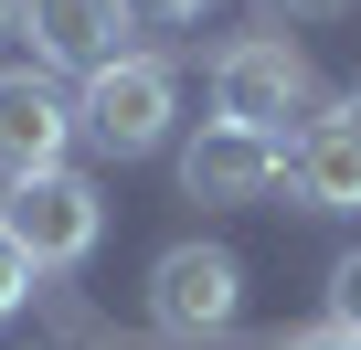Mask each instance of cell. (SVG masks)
<instances>
[{"mask_svg": "<svg viewBox=\"0 0 361 350\" xmlns=\"http://www.w3.org/2000/svg\"><path fill=\"white\" fill-rule=\"evenodd\" d=\"M308 106H319V75H308V54H298L287 32H245V43L213 54V117H224V127L298 138Z\"/></svg>", "mask_w": 361, "mask_h": 350, "instance_id": "1", "label": "cell"}, {"mask_svg": "<svg viewBox=\"0 0 361 350\" xmlns=\"http://www.w3.org/2000/svg\"><path fill=\"white\" fill-rule=\"evenodd\" d=\"M0 234H11L32 255V276H75L106 234V202L85 170H43V181H11V202H0Z\"/></svg>", "mask_w": 361, "mask_h": 350, "instance_id": "2", "label": "cell"}, {"mask_svg": "<svg viewBox=\"0 0 361 350\" xmlns=\"http://www.w3.org/2000/svg\"><path fill=\"white\" fill-rule=\"evenodd\" d=\"M170 106H180L170 64H159V54H117V64H96V75H85L75 127H85L106 159H149V149L170 138Z\"/></svg>", "mask_w": 361, "mask_h": 350, "instance_id": "3", "label": "cell"}, {"mask_svg": "<svg viewBox=\"0 0 361 350\" xmlns=\"http://www.w3.org/2000/svg\"><path fill=\"white\" fill-rule=\"evenodd\" d=\"M245 318V265L224 244H170L149 265V329L159 339H224Z\"/></svg>", "mask_w": 361, "mask_h": 350, "instance_id": "4", "label": "cell"}, {"mask_svg": "<svg viewBox=\"0 0 361 350\" xmlns=\"http://www.w3.org/2000/svg\"><path fill=\"white\" fill-rule=\"evenodd\" d=\"M85 127H75V96L54 85V75H0V181H43V170H64V149H75Z\"/></svg>", "mask_w": 361, "mask_h": 350, "instance_id": "5", "label": "cell"}, {"mask_svg": "<svg viewBox=\"0 0 361 350\" xmlns=\"http://www.w3.org/2000/svg\"><path fill=\"white\" fill-rule=\"evenodd\" d=\"M287 181V138H255V127H202L192 149H180V192L192 202H266Z\"/></svg>", "mask_w": 361, "mask_h": 350, "instance_id": "6", "label": "cell"}, {"mask_svg": "<svg viewBox=\"0 0 361 350\" xmlns=\"http://www.w3.org/2000/svg\"><path fill=\"white\" fill-rule=\"evenodd\" d=\"M22 32L54 75H96V64H117L128 0H22Z\"/></svg>", "mask_w": 361, "mask_h": 350, "instance_id": "7", "label": "cell"}, {"mask_svg": "<svg viewBox=\"0 0 361 350\" xmlns=\"http://www.w3.org/2000/svg\"><path fill=\"white\" fill-rule=\"evenodd\" d=\"M287 181H298L308 213H361V138H350L340 117H308V127L287 138Z\"/></svg>", "mask_w": 361, "mask_h": 350, "instance_id": "8", "label": "cell"}, {"mask_svg": "<svg viewBox=\"0 0 361 350\" xmlns=\"http://www.w3.org/2000/svg\"><path fill=\"white\" fill-rule=\"evenodd\" d=\"M180 350H361V339L319 318V329H287V339H234V329H224V339H180Z\"/></svg>", "mask_w": 361, "mask_h": 350, "instance_id": "9", "label": "cell"}, {"mask_svg": "<svg viewBox=\"0 0 361 350\" xmlns=\"http://www.w3.org/2000/svg\"><path fill=\"white\" fill-rule=\"evenodd\" d=\"M329 329H350V339H361V244L329 265Z\"/></svg>", "mask_w": 361, "mask_h": 350, "instance_id": "10", "label": "cell"}, {"mask_svg": "<svg viewBox=\"0 0 361 350\" xmlns=\"http://www.w3.org/2000/svg\"><path fill=\"white\" fill-rule=\"evenodd\" d=\"M32 297H43V287H32V255H22L11 234H0V318H22Z\"/></svg>", "mask_w": 361, "mask_h": 350, "instance_id": "11", "label": "cell"}, {"mask_svg": "<svg viewBox=\"0 0 361 350\" xmlns=\"http://www.w3.org/2000/svg\"><path fill=\"white\" fill-rule=\"evenodd\" d=\"M192 11H202V0H128V22H149V32H180Z\"/></svg>", "mask_w": 361, "mask_h": 350, "instance_id": "12", "label": "cell"}, {"mask_svg": "<svg viewBox=\"0 0 361 350\" xmlns=\"http://www.w3.org/2000/svg\"><path fill=\"white\" fill-rule=\"evenodd\" d=\"M287 22H329V11H350V0H276Z\"/></svg>", "mask_w": 361, "mask_h": 350, "instance_id": "13", "label": "cell"}, {"mask_svg": "<svg viewBox=\"0 0 361 350\" xmlns=\"http://www.w3.org/2000/svg\"><path fill=\"white\" fill-rule=\"evenodd\" d=\"M329 117H340V127H350V138H361V85H350V96H340V106H329Z\"/></svg>", "mask_w": 361, "mask_h": 350, "instance_id": "14", "label": "cell"}, {"mask_svg": "<svg viewBox=\"0 0 361 350\" xmlns=\"http://www.w3.org/2000/svg\"><path fill=\"white\" fill-rule=\"evenodd\" d=\"M0 32H22V0H0Z\"/></svg>", "mask_w": 361, "mask_h": 350, "instance_id": "15", "label": "cell"}]
</instances>
